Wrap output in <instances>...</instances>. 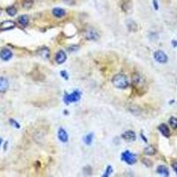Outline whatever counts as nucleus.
I'll list each match as a JSON object with an SVG mask.
<instances>
[{"instance_id": "nucleus-21", "label": "nucleus", "mask_w": 177, "mask_h": 177, "mask_svg": "<svg viewBox=\"0 0 177 177\" xmlns=\"http://www.w3.org/2000/svg\"><path fill=\"white\" fill-rule=\"evenodd\" d=\"M6 12L10 16H15L16 13H17V10H16V8L14 6H9L6 8Z\"/></svg>"}, {"instance_id": "nucleus-29", "label": "nucleus", "mask_w": 177, "mask_h": 177, "mask_svg": "<svg viewBox=\"0 0 177 177\" xmlns=\"http://www.w3.org/2000/svg\"><path fill=\"white\" fill-rule=\"evenodd\" d=\"M60 74H61L64 78H65L66 80L68 79V76H67V72H66V71H61V72H60Z\"/></svg>"}, {"instance_id": "nucleus-31", "label": "nucleus", "mask_w": 177, "mask_h": 177, "mask_svg": "<svg viewBox=\"0 0 177 177\" xmlns=\"http://www.w3.org/2000/svg\"><path fill=\"white\" fill-rule=\"evenodd\" d=\"M2 143H3V139H2V138H0V146L2 145Z\"/></svg>"}, {"instance_id": "nucleus-16", "label": "nucleus", "mask_w": 177, "mask_h": 177, "mask_svg": "<svg viewBox=\"0 0 177 177\" xmlns=\"http://www.w3.org/2000/svg\"><path fill=\"white\" fill-rule=\"evenodd\" d=\"M127 28H128V30H129V31L136 32L137 30V25L132 20H128L127 21Z\"/></svg>"}, {"instance_id": "nucleus-2", "label": "nucleus", "mask_w": 177, "mask_h": 177, "mask_svg": "<svg viewBox=\"0 0 177 177\" xmlns=\"http://www.w3.org/2000/svg\"><path fill=\"white\" fill-rule=\"evenodd\" d=\"M80 98H81V93L78 90H75L71 94H65V96H64V102L67 105L70 103L77 102L80 100Z\"/></svg>"}, {"instance_id": "nucleus-3", "label": "nucleus", "mask_w": 177, "mask_h": 177, "mask_svg": "<svg viewBox=\"0 0 177 177\" xmlns=\"http://www.w3.org/2000/svg\"><path fill=\"white\" fill-rule=\"evenodd\" d=\"M121 159L128 165H133L136 161V156L129 151H126L121 154Z\"/></svg>"}, {"instance_id": "nucleus-26", "label": "nucleus", "mask_w": 177, "mask_h": 177, "mask_svg": "<svg viewBox=\"0 0 177 177\" xmlns=\"http://www.w3.org/2000/svg\"><path fill=\"white\" fill-rule=\"evenodd\" d=\"M10 123H11V125H12V126H13V127H15L16 128H20V127H21L20 124H19L17 121H15L14 120H12V119H11V120H10Z\"/></svg>"}, {"instance_id": "nucleus-10", "label": "nucleus", "mask_w": 177, "mask_h": 177, "mask_svg": "<svg viewBox=\"0 0 177 177\" xmlns=\"http://www.w3.org/2000/svg\"><path fill=\"white\" fill-rule=\"evenodd\" d=\"M58 136H59V139L63 142V143H67L68 141V135L67 133V131L64 129V128L60 127L59 129V132H58Z\"/></svg>"}, {"instance_id": "nucleus-30", "label": "nucleus", "mask_w": 177, "mask_h": 177, "mask_svg": "<svg viewBox=\"0 0 177 177\" xmlns=\"http://www.w3.org/2000/svg\"><path fill=\"white\" fill-rule=\"evenodd\" d=\"M172 45H173V47H177V41H175V40H173L172 41Z\"/></svg>"}, {"instance_id": "nucleus-12", "label": "nucleus", "mask_w": 177, "mask_h": 177, "mask_svg": "<svg viewBox=\"0 0 177 177\" xmlns=\"http://www.w3.org/2000/svg\"><path fill=\"white\" fill-rule=\"evenodd\" d=\"M55 60L58 64H62L67 60V54L64 52L63 51H59L58 52V53L56 54L55 57Z\"/></svg>"}, {"instance_id": "nucleus-4", "label": "nucleus", "mask_w": 177, "mask_h": 177, "mask_svg": "<svg viewBox=\"0 0 177 177\" xmlns=\"http://www.w3.org/2000/svg\"><path fill=\"white\" fill-rule=\"evenodd\" d=\"M85 37L88 40H92V41H96L98 40L100 36L98 34V32L96 31L95 28H90L85 31Z\"/></svg>"}, {"instance_id": "nucleus-14", "label": "nucleus", "mask_w": 177, "mask_h": 177, "mask_svg": "<svg viewBox=\"0 0 177 177\" xmlns=\"http://www.w3.org/2000/svg\"><path fill=\"white\" fill-rule=\"evenodd\" d=\"M52 13H53V15L55 16V17L61 18V17H63V16L66 15V11L64 9H62V8H54L52 10Z\"/></svg>"}, {"instance_id": "nucleus-20", "label": "nucleus", "mask_w": 177, "mask_h": 177, "mask_svg": "<svg viewBox=\"0 0 177 177\" xmlns=\"http://www.w3.org/2000/svg\"><path fill=\"white\" fill-rule=\"evenodd\" d=\"M34 4V0H22V6L26 9H29Z\"/></svg>"}, {"instance_id": "nucleus-25", "label": "nucleus", "mask_w": 177, "mask_h": 177, "mask_svg": "<svg viewBox=\"0 0 177 177\" xmlns=\"http://www.w3.org/2000/svg\"><path fill=\"white\" fill-rule=\"evenodd\" d=\"M143 163L146 167H152V162L148 158H143Z\"/></svg>"}, {"instance_id": "nucleus-7", "label": "nucleus", "mask_w": 177, "mask_h": 177, "mask_svg": "<svg viewBox=\"0 0 177 177\" xmlns=\"http://www.w3.org/2000/svg\"><path fill=\"white\" fill-rule=\"evenodd\" d=\"M14 27H15V23L14 21H3L2 23H0V30L1 31L10 30L14 28Z\"/></svg>"}, {"instance_id": "nucleus-22", "label": "nucleus", "mask_w": 177, "mask_h": 177, "mask_svg": "<svg viewBox=\"0 0 177 177\" xmlns=\"http://www.w3.org/2000/svg\"><path fill=\"white\" fill-rule=\"evenodd\" d=\"M39 52H41V53H39V54H40L41 56H43V58H49L50 52H49V50L47 49V48H43V49L40 50Z\"/></svg>"}, {"instance_id": "nucleus-11", "label": "nucleus", "mask_w": 177, "mask_h": 177, "mask_svg": "<svg viewBox=\"0 0 177 177\" xmlns=\"http://www.w3.org/2000/svg\"><path fill=\"white\" fill-rule=\"evenodd\" d=\"M122 138L125 139V140H127V141H134L136 140V133L132 130H127L126 132H124L122 135H121Z\"/></svg>"}, {"instance_id": "nucleus-24", "label": "nucleus", "mask_w": 177, "mask_h": 177, "mask_svg": "<svg viewBox=\"0 0 177 177\" xmlns=\"http://www.w3.org/2000/svg\"><path fill=\"white\" fill-rule=\"evenodd\" d=\"M112 173V166H107L106 170H105V174H103V176H105V177H108V176L111 175Z\"/></svg>"}, {"instance_id": "nucleus-18", "label": "nucleus", "mask_w": 177, "mask_h": 177, "mask_svg": "<svg viewBox=\"0 0 177 177\" xmlns=\"http://www.w3.org/2000/svg\"><path fill=\"white\" fill-rule=\"evenodd\" d=\"M143 152H144V154H145V155H149V156L154 155L156 153V149L153 146L149 145V146H147L145 149L143 150Z\"/></svg>"}, {"instance_id": "nucleus-23", "label": "nucleus", "mask_w": 177, "mask_h": 177, "mask_svg": "<svg viewBox=\"0 0 177 177\" xmlns=\"http://www.w3.org/2000/svg\"><path fill=\"white\" fill-rule=\"evenodd\" d=\"M169 124L173 128H174V129H175V128H177V118L171 117L169 119Z\"/></svg>"}, {"instance_id": "nucleus-8", "label": "nucleus", "mask_w": 177, "mask_h": 177, "mask_svg": "<svg viewBox=\"0 0 177 177\" xmlns=\"http://www.w3.org/2000/svg\"><path fill=\"white\" fill-rule=\"evenodd\" d=\"M12 57V53L9 49H7V48H4V49H2L1 52H0V58L5 61L9 60Z\"/></svg>"}, {"instance_id": "nucleus-13", "label": "nucleus", "mask_w": 177, "mask_h": 177, "mask_svg": "<svg viewBox=\"0 0 177 177\" xmlns=\"http://www.w3.org/2000/svg\"><path fill=\"white\" fill-rule=\"evenodd\" d=\"M158 130L160 131V133H161L164 136L166 137H169L170 136V130L168 127L166 125V124H161L158 126Z\"/></svg>"}, {"instance_id": "nucleus-9", "label": "nucleus", "mask_w": 177, "mask_h": 177, "mask_svg": "<svg viewBox=\"0 0 177 177\" xmlns=\"http://www.w3.org/2000/svg\"><path fill=\"white\" fill-rule=\"evenodd\" d=\"M9 88L8 80L5 77H0V93L6 92Z\"/></svg>"}, {"instance_id": "nucleus-5", "label": "nucleus", "mask_w": 177, "mask_h": 177, "mask_svg": "<svg viewBox=\"0 0 177 177\" xmlns=\"http://www.w3.org/2000/svg\"><path fill=\"white\" fill-rule=\"evenodd\" d=\"M132 83L136 88L139 89V88H142L144 85V80L143 79V77H142V75L140 74L135 73L132 75Z\"/></svg>"}, {"instance_id": "nucleus-6", "label": "nucleus", "mask_w": 177, "mask_h": 177, "mask_svg": "<svg viewBox=\"0 0 177 177\" xmlns=\"http://www.w3.org/2000/svg\"><path fill=\"white\" fill-rule=\"evenodd\" d=\"M154 59L157 62L160 64H165L168 60L167 55L163 51H157L154 52Z\"/></svg>"}, {"instance_id": "nucleus-27", "label": "nucleus", "mask_w": 177, "mask_h": 177, "mask_svg": "<svg viewBox=\"0 0 177 177\" xmlns=\"http://www.w3.org/2000/svg\"><path fill=\"white\" fill-rule=\"evenodd\" d=\"M152 4H153V7L156 11L158 10V0H152Z\"/></svg>"}, {"instance_id": "nucleus-28", "label": "nucleus", "mask_w": 177, "mask_h": 177, "mask_svg": "<svg viewBox=\"0 0 177 177\" xmlns=\"http://www.w3.org/2000/svg\"><path fill=\"white\" fill-rule=\"evenodd\" d=\"M172 167H173L174 171L175 172V174H177V162H174V163L172 164Z\"/></svg>"}, {"instance_id": "nucleus-17", "label": "nucleus", "mask_w": 177, "mask_h": 177, "mask_svg": "<svg viewBox=\"0 0 177 177\" xmlns=\"http://www.w3.org/2000/svg\"><path fill=\"white\" fill-rule=\"evenodd\" d=\"M18 21H19V23H20L21 26L26 27V26L28 24L29 20H28V17L27 15H21L20 17L18 18Z\"/></svg>"}, {"instance_id": "nucleus-15", "label": "nucleus", "mask_w": 177, "mask_h": 177, "mask_svg": "<svg viewBox=\"0 0 177 177\" xmlns=\"http://www.w3.org/2000/svg\"><path fill=\"white\" fill-rule=\"evenodd\" d=\"M157 173L160 175L169 176V171H168L167 167L165 166H158L157 168Z\"/></svg>"}, {"instance_id": "nucleus-1", "label": "nucleus", "mask_w": 177, "mask_h": 177, "mask_svg": "<svg viewBox=\"0 0 177 177\" xmlns=\"http://www.w3.org/2000/svg\"><path fill=\"white\" fill-rule=\"evenodd\" d=\"M112 83L114 87H116L118 89H126L128 86L127 77L124 74H115L112 80Z\"/></svg>"}, {"instance_id": "nucleus-19", "label": "nucleus", "mask_w": 177, "mask_h": 177, "mask_svg": "<svg viewBox=\"0 0 177 177\" xmlns=\"http://www.w3.org/2000/svg\"><path fill=\"white\" fill-rule=\"evenodd\" d=\"M93 138H94V135H93V133H90V134H88L87 136H84L83 141L87 145H90L92 141H93Z\"/></svg>"}]
</instances>
